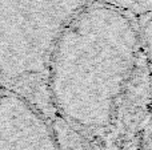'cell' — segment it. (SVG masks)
<instances>
[{
  "mask_svg": "<svg viewBox=\"0 0 152 150\" xmlns=\"http://www.w3.org/2000/svg\"><path fill=\"white\" fill-rule=\"evenodd\" d=\"M0 150H60L47 120L4 89L0 92Z\"/></svg>",
  "mask_w": 152,
  "mask_h": 150,
  "instance_id": "cell-3",
  "label": "cell"
},
{
  "mask_svg": "<svg viewBox=\"0 0 152 150\" xmlns=\"http://www.w3.org/2000/svg\"><path fill=\"white\" fill-rule=\"evenodd\" d=\"M143 61L139 20L99 0L84 8L51 60L48 93L59 125L94 146L118 120Z\"/></svg>",
  "mask_w": 152,
  "mask_h": 150,
  "instance_id": "cell-1",
  "label": "cell"
},
{
  "mask_svg": "<svg viewBox=\"0 0 152 150\" xmlns=\"http://www.w3.org/2000/svg\"><path fill=\"white\" fill-rule=\"evenodd\" d=\"M96 0H0V87L59 124L51 106L48 74L60 36Z\"/></svg>",
  "mask_w": 152,
  "mask_h": 150,
  "instance_id": "cell-2",
  "label": "cell"
},
{
  "mask_svg": "<svg viewBox=\"0 0 152 150\" xmlns=\"http://www.w3.org/2000/svg\"><path fill=\"white\" fill-rule=\"evenodd\" d=\"M0 92H1V87H0Z\"/></svg>",
  "mask_w": 152,
  "mask_h": 150,
  "instance_id": "cell-6",
  "label": "cell"
},
{
  "mask_svg": "<svg viewBox=\"0 0 152 150\" xmlns=\"http://www.w3.org/2000/svg\"><path fill=\"white\" fill-rule=\"evenodd\" d=\"M140 37H142L143 57L147 66L148 80H150V93L152 96V13L139 20Z\"/></svg>",
  "mask_w": 152,
  "mask_h": 150,
  "instance_id": "cell-4",
  "label": "cell"
},
{
  "mask_svg": "<svg viewBox=\"0 0 152 150\" xmlns=\"http://www.w3.org/2000/svg\"><path fill=\"white\" fill-rule=\"evenodd\" d=\"M104 4L112 5L136 20L145 17L152 13V0H99Z\"/></svg>",
  "mask_w": 152,
  "mask_h": 150,
  "instance_id": "cell-5",
  "label": "cell"
}]
</instances>
